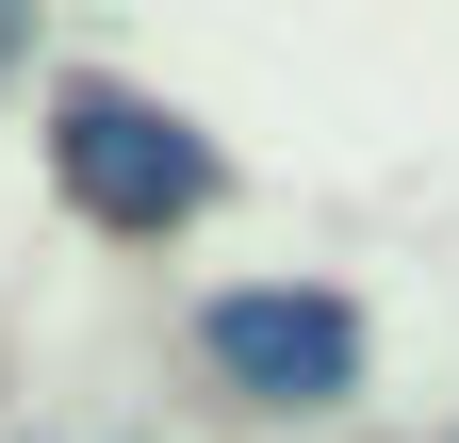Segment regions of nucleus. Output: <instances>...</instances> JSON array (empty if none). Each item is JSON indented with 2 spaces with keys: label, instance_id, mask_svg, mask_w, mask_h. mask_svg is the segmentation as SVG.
<instances>
[{
  "label": "nucleus",
  "instance_id": "f03ea898",
  "mask_svg": "<svg viewBox=\"0 0 459 443\" xmlns=\"http://www.w3.org/2000/svg\"><path fill=\"white\" fill-rule=\"evenodd\" d=\"M197 361L230 378V395H263V411H344L361 395V312L296 296V280H247V296L197 312Z\"/></svg>",
  "mask_w": 459,
  "mask_h": 443
},
{
  "label": "nucleus",
  "instance_id": "f257e3e1",
  "mask_svg": "<svg viewBox=\"0 0 459 443\" xmlns=\"http://www.w3.org/2000/svg\"><path fill=\"white\" fill-rule=\"evenodd\" d=\"M49 164H66V197L99 213V230H181V213L213 197V148L164 116V99H115V83H82L66 116H49Z\"/></svg>",
  "mask_w": 459,
  "mask_h": 443
}]
</instances>
